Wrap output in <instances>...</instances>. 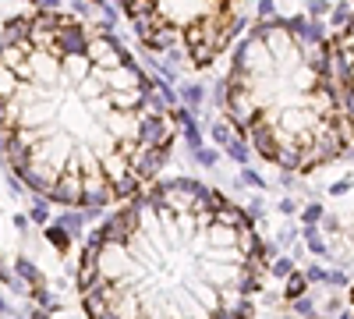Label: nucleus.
I'll return each instance as SVG.
<instances>
[{"instance_id":"f3484780","label":"nucleus","mask_w":354,"mask_h":319,"mask_svg":"<svg viewBox=\"0 0 354 319\" xmlns=\"http://www.w3.org/2000/svg\"><path fill=\"white\" fill-rule=\"evenodd\" d=\"M283 319H298V316H283Z\"/></svg>"},{"instance_id":"2eb2a0df","label":"nucleus","mask_w":354,"mask_h":319,"mask_svg":"<svg viewBox=\"0 0 354 319\" xmlns=\"http://www.w3.org/2000/svg\"><path fill=\"white\" fill-rule=\"evenodd\" d=\"M308 319H330V316H326V312H312Z\"/></svg>"},{"instance_id":"9d476101","label":"nucleus","mask_w":354,"mask_h":319,"mask_svg":"<svg viewBox=\"0 0 354 319\" xmlns=\"http://www.w3.org/2000/svg\"><path fill=\"white\" fill-rule=\"evenodd\" d=\"M305 277H308V284H326V277H330V273L322 270V266H312V270H308Z\"/></svg>"},{"instance_id":"9b49d317","label":"nucleus","mask_w":354,"mask_h":319,"mask_svg":"<svg viewBox=\"0 0 354 319\" xmlns=\"http://www.w3.org/2000/svg\"><path fill=\"white\" fill-rule=\"evenodd\" d=\"M312 241H308V248L315 252V255H322V252H326V245H322V238H315V235H308Z\"/></svg>"},{"instance_id":"6e6552de","label":"nucleus","mask_w":354,"mask_h":319,"mask_svg":"<svg viewBox=\"0 0 354 319\" xmlns=\"http://www.w3.org/2000/svg\"><path fill=\"white\" fill-rule=\"evenodd\" d=\"M290 309H294V316H298V319H308L312 312H319V309H315V302H312V295L294 298V302H290Z\"/></svg>"},{"instance_id":"dca6fc26","label":"nucleus","mask_w":354,"mask_h":319,"mask_svg":"<svg viewBox=\"0 0 354 319\" xmlns=\"http://www.w3.org/2000/svg\"><path fill=\"white\" fill-rule=\"evenodd\" d=\"M0 316H8V305L4 302H0Z\"/></svg>"},{"instance_id":"f257e3e1","label":"nucleus","mask_w":354,"mask_h":319,"mask_svg":"<svg viewBox=\"0 0 354 319\" xmlns=\"http://www.w3.org/2000/svg\"><path fill=\"white\" fill-rule=\"evenodd\" d=\"M177 110L106 25L61 8L0 21V160L46 202L106 210L170 163Z\"/></svg>"},{"instance_id":"f03ea898","label":"nucleus","mask_w":354,"mask_h":319,"mask_svg":"<svg viewBox=\"0 0 354 319\" xmlns=\"http://www.w3.org/2000/svg\"><path fill=\"white\" fill-rule=\"evenodd\" d=\"M277 248L248 210L195 178L153 181L85 238L75 287L88 319H255Z\"/></svg>"},{"instance_id":"7ed1b4c3","label":"nucleus","mask_w":354,"mask_h":319,"mask_svg":"<svg viewBox=\"0 0 354 319\" xmlns=\"http://www.w3.org/2000/svg\"><path fill=\"white\" fill-rule=\"evenodd\" d=\"M220 107L230 131L283 174H315L354 153L326 28L315 18H280L266 4L234 46Z\"/></svg>"},{"instance_id":"f8f14e48","label":"nucleus","mask_w":354,"mask_h":319,"mask_svg":"<svg viewBox=\"0 0 354 319\" xmlns=\"http://www.w3.org/2000/svg\"><path fill=\"white\" fill-rule=\"evenodd\" d=\"M326 284H333V287H347V277H344V273H330Z\"/></svg>"},{"instance_id":"39448f33","label":"nucleus","mask_w":354,"mask_h":319,"mask_svg":"<svg viewBox=\"0 0 354 319\" xmlns=\"http://www.w3.org/2000/svg\"><path fill=\"white\" fill-rule=\"evenodd\" d=\"M330 36H326V50H330V64H333V78L347 110V125L354 135V0H337V8H330Z\"/></svg>"},{"instance_id":"1a4fd4ad","label":"nucleus","mask_w":354,"mask_h":319,"mask_svg":"<svg viewBox=\"0 0 354 319\" xmlns=\"http://www.w3.org/2000/svg\"><path fill=\"white\" fill-rule=\"evenodd\" d=\"M18 273H21L28 284H32V287H46V284H43V277H39V270H36L32 263H28V259H18Z\"/></svg>"},{"instance_id":"ddd939ff","label":"nucleus","mask_w":354,"mask_h":319,"mask_svg":"<svg viewBox=\"0 0 354 319\" xmlns=\"http://www.w3.org/2000/svg\"><path fill=\"white\" fill-rule=\"evenodd\" d=\"M347 309H351V316H354V287L347 291Z\"/></svg>"},{"instance_id":"423d86ee","label":"nucleus","mask_w":354,"mask_h":319,"mask_svg":"<svg viewBox=\"0 0 354 319\" xmlns=\"http://www.w3.org/2000/svg\"><path fill=\"white\" fill-rule=\"evenodd\" d=\"M301 295H308V277H305V273H298V270H294V273L287 277V287H283V298H287V305H290L294 298H301Z\"/></svg>"},{"instance_id":"4468645a","label":"nucleus","mask_w":354,"mask_h":319,"mask_svg":"<svg viewBox=\"0 0 354 319\" xmlns=\"http://www.w3.org/2000/svg\"><path fill=\"white\" fill-rule=\"evenodd\" d=\"M337 319H354V316H351V309H347V305H344V309H340V312H337Z\"/></svg>"},{"instance_id":"20e7f679","label":"nucleus","mask_w":354,"mask_h":319,"mask_svg":"<svg viewBox=\"0 0 354 319\" xmlns=\"http://www.w3.org/2000/svg\"><path fill=\"white\" fill-rule=\"evenodd\" d=\"M135 39L160 57L213 68L245 28V0H117Z\"/></svg>"},{"instance_id":"0eeeda50","label":"nucleus","mask_w":354,"mask_h":319,"mask_svg":"<svg viewBox=\"0 0 354 319\" xmlns=\"http://www.w3.org/2000/svg\"><path fill=\"white\" fill-rule=\"evenodd\" d=\"M290 273H294V259H287V255H277L273 263H270V277H283V280H287Z\"/></svg>"}]
</instances>
